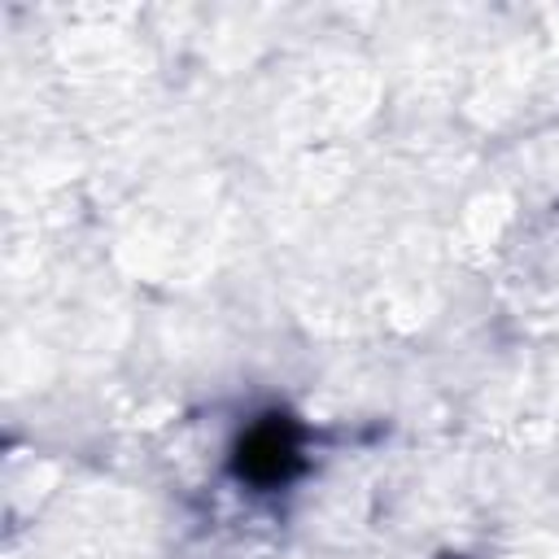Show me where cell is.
I'll return each mask as SVG.
<instances>
[{
  "mask_svg": "<svg viewBox=\"0 0 559 559\" xmlns=\"http://www.w3.org/2000/svg\"><path fill=\"white\" fill-rule=\"evenodd\" d=\"M297 467H301V445H297V432H293V424L284 415H266L236 445V472L245 480L262 485V489L284 485Z\"/></svg>",
  "mask_w": 559,
  "mask_h": 559,
  "instance_id": "cell-1",
  "label": "cell"
}]
</instances>
